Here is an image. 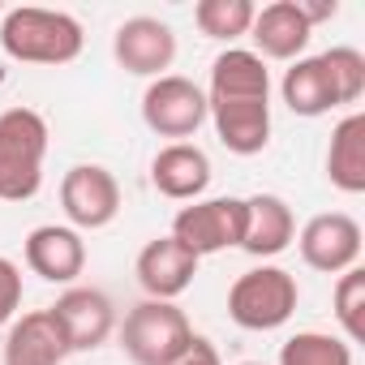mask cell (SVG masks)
Listing matches in <instances>:
<instances>
[{
	"mask_svg": "<svg viewBox=\"0 0 365 365\" xmlns=\"http://www.w3.org/2000/svg\"><path fill=\"white\" fill-rule=\"evenodd\" d=\"M207 120L232 155H262L271 142V73L250 48H228L211 65Z\"/></svg>",
	"mask_w": 365,
	"mask_h": 365,
	"instance_id": "obj_1",
	"label": "cell"
},
{
	"mask_svg": "<svg viewBox=\"0 0 365 365\" xmlns=\"http://www.w3.org/2000/svg\"><path fill=\"white\" fill-rule=\"evenodd\" d=\"M82 22L61 9L18 5L0 18V52L22 65H69L82 56Z\"/></svg>",
	"mask_w": 365,
	"mask_h": 365,
	"instance_id": "obj_2",
	"label": "cell"
},
{
	"mask_svg": "<svg viewBox=\"0 0 365 365\" xmlns=\"http://www.w3.org/2000/svg\"><path fill=\"white\" fill-rule=\"evenodd\" d=\"M48 120L35 108L0 112V202H31L43 185Z\"/></svg>",
	"mask_w": 365,
	"mask_h": 365,
	"instance_id": "obj_3",
	"label": "cell"
},
{
	"mask_svg": "<svg viewBox=\"0 0 365 365\" xmlns=\"http://www.w3.org/2000/svg\"><path fill=\"white\" fill-rule=\"evenodd\" d=\"M194 344V327L176 301H138L120 322V348L133 365H172Z\"/></svg>",
	"mask_w": 365,
	"mask_h": 365,
	"instance_id": "obj_4",
	"label": "cell"
},
{
	"mask_svg": "<svg viewBox=\"0 0 365 365\" xmlns=\"http://www.w3.org/2000/svg\"><path fill=\"white\" fill-rule=\"evenodd\" d=\"M297 301H301L297 275L284 271V267L262 262V267H254V271L232 279V288H228V318L241 331H279L297 314Z\"/></svg>",
	"mask_w": 365,
	"mask_h": 365,
	"instance_id": "obj_5",
	"label": "cell"
},
{
	"mask_svg": "<svg viewBox=\"0 0 365 365\" xmlns=\"http://www.w3.org/2000/svg\"><path fill=\"white\" fill-rule=\"evenodd\" d=\"M194 258H211L224 250H241L245 237V198H198L180 207L172 220V232Z\"/></svg>",
	"mask_w": 365,
	"mask_h": 365,
	"instance_id": "obj_6",
	"label": "cell"
},
{
	"mask_svg": "<svg viewBox=\"0 0 365 365\" xmlns=\"http://www.w3.org/2000/svg\"><path fill=\"white\" fill-rule=\"evenodd\" d=\"M142 120L159 138L185 142L207 125V91L194 78L163 73L142 91Z\"/></svg>",
	"mask_w": 365,
	"mask_h": 365,
	"instance_id": "obj_7",
	"label": "cell"
},
{
	"mask_svg": "<svg viewBox=\"0 0 365 365\" xmlns=\"http://www.w3.org/2000/svg\"><path fill=\"white\" fill-rule=\"evenodd\" d=\"M61 207L69 228L99 232L120 215V180L103 163H73L61 180Z\"/></svg>",
	"mask_w": 365,
	"mask_h": 365,
	"instance_id": "obj_8",
	"label": "cell"
},
{
	"mask_svg": "<svg viewBox=\"0 0 365 365\" xmlns=\"http://www.w3.org/2000/svg\"><path fill=\"white\" fill-rule=\"evenodd\" d=\"M61 335H65V348L69 356L73 352H95L99 344L112 339L116 331V305L103 288H86V284H73L56 297V305H48Z\"/></svg>",
	"mask_w": 365,
	"mask_h": 365,
	"instance_id": "obj_9",
	"label": "cell"
},
{
	"mask_svg": "<svg viewBox=\"0 0 365 365\" xmlns=\"http://www.w3.org/2000/svg\"><path fill=\"white\" fill-rule=\"evenodd\" d=\"M297 250H301V262L309 271L344 275L361 262V224L344 211H322L301 228Z\"/></svg>",
	"mask_w": 365,
	"mask_h": 365,
	"instance_id": "obj_10",
	"label": "cell"
},
{
	"mask_svg": "<svg viewBox=\"0 0 365 365\" xmlns=\"http://www.w3.org/2000/svg\"><path fill=\"white\" fill-rule=\"evenodd\" d=\"M112 56L125 73L133 78H163L176 61V35L159 18H125L112 35Z\"/></svg>",
	"mask_w": 365,
	"mask_h": 365,
	"instance_id": "obj_11",
	"label": "cell"
},
{
	"mask_svg": "<svg viewBox=\"0 0 365 365\" xmlns=\"http://www.w3.org/2000/svg\"><path fill=\"white\" fill-rule=\"evenodd\" d=\"M22 254H26L31 275L48 279V284L73 288L78 275L86 271V241H82V232L69 228V224H39V228H31Z\"/></svg>",
	"mask_w": 365,
	"mask_h": 365,
	"instance_id": "obj_12",
	"label": "cell"
},
{
	"mask_svg": "<svg viewBox=\"0 0 365 365\" xmlns=\"http://www.w3.org/2000/svg\"><path fill=\"white\" fill-rule=\"evenodd\" d=\"M198 262L202 258H194L176 237H155V241L142 245V254L133 262V275H138V284H142V292L150 301H176L194 284Z\"/></svg>",
	"mask_w": 365,
	"mask_h": 365,
	"instance_id": "obj_13",
	"label": "cell"
},
{
	"mask_svg": "<svg viewBox=\"0 0 365 365\" xmlns=\"http://www.w3.org/2000/svg\"><path fill=\"white\" fill-rule=\"evenodd\" d=\"M250 39H254L250 52L262 56V61H301L309 39H314V26L305 22L297 0H275V5L254 14Z\"/></svg>",
	"mask_w": 365,
	"mask_h": 365,
	"instance_id": "obj_14",
	"label": "cell"
},
{
	"mask_svg": "<svg viewBox=\"0 0 365 365\" xmlns=\"http://www.w3.org/2000/svg\"><path fill=\"white\" fill-rule=\"evenodd\" d=\"M150 185L172 202H198L211 185V159L194 142H168L150 159Z\"/></svg>",
	"mask_w": 365,
	"mask_h": 365,
	"instance_id": "obj_15",
	"label": "cell"
},
{
	"mask_svg": "<svg viewBox=\"0 0 365 365\" xmlns=\"http://www.w3.org/2000/svg\"><path fill=\"white\" fill-rule=\"evenodd\" d=\"M65 356H69V348H65V335H61L52 309H31V314L14 318L5 331V348H0L5 365H65Z\"/></svg>",
	"mask_w": 365,
	"mask_h": 365,
	"instance_id": "obj_16",
	"label": "cell"
},
{
	"mask_svg": "<svg viewBox=\"0 0 365 365\" xmlns=\"http://www.w3.org/2000/svg\"><path fill=\"white\" fill-rule=\"evenodd\" d=\"M297 241V220L292 207L279 194H254L245 198V237L241 250L254 258H275Z\"/></svg>",
	"mask_w": 365,
	"mask_h": 365,
	"instance_id": "obj_17",
	"label": "cell"
},
{
	"mask_svg": "<svg viewBox=\"0 0 365 365\" xmlns=\"http://www.w3.org/2000/svg\"><path fill=\"white\" fill-rule=\"evenodd\" d=\"M279 95H284L288 112H292V116H305V120L327 116V112L339 108V91H335V82H331V73H327L322 52H318V56H301V61H292V65L284 69Z\"/></svg>",
	"mask_w": 365,
	"mask_h": 365,
	"instance_id": "obj_18",
	"label": "cell"
},
{
	"mask_svg": "<svg viewBox=\"0 0 365 365\" xmlns=\"http://www.w3.org/2000/svg\"><path fill=\"white\" fill-rule=\"evenodd\" d=\"M327 180L339 194H365V112H348L331 129Z\"/></svg>",
	"mask_w": 365,
	"mask_h": 365,
	"instance_id": "obj_19",
	"label": "cell"
},
{
	"mask_svg": "<svg viewBox=\"0 0 365 365\" xmlns=\"http://www.w3.org/2000/svg\"><path fill=\"white\" fill-rule=\"evenodd\" d=\"M279 365H352V344L327 331H297L279 344Z\"/></svg>",
	"mask_w": 365,
	"mask_h": 365,
	"instance_id": "obj_20",
	"label": "cell"
},
{
	"mask_svg": "<svg viewBox=\"0 0 365 365\" xmlns=\"http://www.w3.org/2000/svg\"><path fill=\"white\" fill-rule=\"evenodd\" d=\"M254 14H258V9L250 5V0H198V5H194L198 31H202L207 39H224V43L250 35Z\"/></svg>",
	"mask_w": 365,
	"mask_h": 365,
	"instance_id": "obj_21",
	"label": "cell"
},
{
	"mask_svg": "<svg viewBox=\"0 0 365 365\" xmlns=\"http://www.w3.org/2000/svg\"><path fill=\"white\" fill-rule=\"evenodd\" d=\"M331 301H335V322H339L344 339H348V344H361V339H365V271H361V267L344 271V275L335 279Z\"/></svg>",
	"mask_w": 365,
	"mask_h": 365,
	"instance_id": "obj_22",
	"label": "cell"
},
{
	"mask_svg": "<svg viewBox=\"0 0 365 365\" xmlns=\"http://www.w3.org/2000/svg\"><path fill=\"white\" fill-rule=\"evenodd\" d=\"M322 61H327V73H331V82L339 91V108L344 103H356L365 95V56L356 48L339 43V48H327Z\"/></svg>",
	"mask_w": 365,
	"mask_h": 365,
	"instance_id": "obj_23",
	"label": "cell"
},
{
	"mask_svg": "<svg viewBox=\"0 0 365 365\" xmlns=\"http://www.w3.org/2000/svg\"><path fill=\"white\" fill-rule=\"evenodd\" d=\"M22 309V267L0 254V327H9Z\"/></svg>",
	"mask_w": 365,
	"mask_h": 365,
	"instance_id": "obj_24",
	"label": "cell"
},
{
	"mask_svg": "<svg viewBox=\"0 0 365 365\" xmlns=\"http://www.w3.org/2000/svg\"><path fill=\"white\" fill-rule=\"evenodd\" d=\"M172 365H224V361H220V348H215L211 339H202V335H194V344H190V352H185V356H176Z\"/></svg>",
	"mask_w": 365,
	"mask_h": 365,
	"instance_id": "obj_25",
	"label": "cell"
},
{
	"mask_svg": "<svg viewBox=\"0 0 365 365\" xmlns=\"http://www.w3.org/2000/svg\"><path fill=\"white\" fill-rule=\"evenodd\" d=\"M297 5H301V14H305V22H309V26H318V22H331V18L339 14V5H335V0H297Z\"/></svg>",
	"mask_w": 365,
	"mask_h": 365,
	"instance_id": "obj_26",
	"label": "cell"
},
{
	"mask_svg": "<svg viewBox=\"0 0 365 365\" xmlns=\"http://www.w3.org/2000/svg\"><path fill=\"white\" fill-rule=\"evenodd\" d=\"M241 365H262V361H241Z\"/></svg>",
	"mask_w": 365,
	"mask_h": 365,
	"instance_id": "obj_27",
	"label": "cell"
},
{
	"mask_svg": "<svg viewBox=\"0 0 365 365\" xmlns=\"http://www.w3.org/2000/svg\"><path fill=\"white\" fill-rule=\"evenodd\" d=\"M0 14H5V5H0Z\"/></svg>",
	"mask_w": 365,
	"mask_h": 365,
	"instance_id": "obj_28",
	"label": "cell"
}]
</instances>
